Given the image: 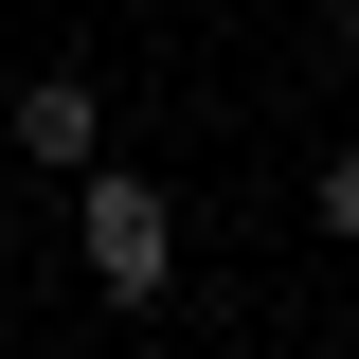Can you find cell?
I'll list each match as a JSON object with an SVG mask.
<instances>
[{"label": "cell", "instance_id": "obj_1", "mask_svg": "<svg viewBox=\"0 0 359 359\" xmlns=\"http://www.w3.org/2000/svg\"><path fill=\"white\" fill-rule=\"evenodd\" d=\"M72 269H90V287L144 323V306L180 287V198H162L144 162H90V180H72Z\"/></svg>", "mask_w": 359, "mask_h": 359}, {"label": "cell", "instance_id": "obj_2", "mask_svg": "<svg viewBox=\"0 0 359 359\" xmlns=\"http://www.w3.org/2000/svg\"><path fill=\"white\" fill-rule=\"evenodd\" d=\"M0 144H18V180H90L108 162V90L90 72H18L0 90Z\"/></svg>", "mask_w": 359, "mask_h": 359}, {"label": "cell", "instance_id": "obj_3", "mask_svg": "<svg viewBox=\"0 0 359 359\" xmlns=\"http://www.w3.org/2000/svg\"><path fill=\"white\" fill-rule=\"evenodd\" d=\"M306 216H323V233L359 252V144H323V180H306Z\"/></svg>", "mask_w": 359, "mask_h": 359}, {"label": "cell", "instance_id": "obj_4", "mask_svg": "<svg viewBox=\"0 0 359 359\" xmlns=\"http://www.w3.org/2000/svg\"><path fill=\"white\" fill-rule=\"evenodd\" d=\"M323 54H359V0H323Z\"/></svg>", "mask_w": 359, "mask_h": 359}, {"label": "cell", "instance_id": "obj_5", "mask_svg": "<svg viewBox=\"0 0 359 359\" xmlns=\"http://www.w3.org/2000/svg\"><path fill=\"white\" fill-rule=\"evenodd\" d=\"M0 252H18V180H0Z\"/></svg>", "mask_w": 359, "mask_h": 359}]
</instances>
